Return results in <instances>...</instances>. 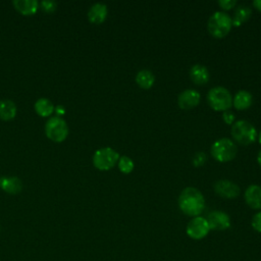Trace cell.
Wrapping results in <instances>:
<instances>
[{
	"instance_id": "cell-1",
	"label": "cell",
	"mask_w": 261,
	"mask_h": 261,
	"mask_svg": "<svg viewBox=\"0 0 261 261\" xmlns=\"http://www.w3.org/2000/svg\"><path fill=\"white\" fill-rule=\"evenodd\" d=\"M178 207L188 216H199L205 208L204 196L198 189L187 187L178 197Z\"/></svg>"
},
{
	"instance_id": "cell-2",
	"label": "cell",
	"mask_w": 261,
	"mask_h": 261,
	"mask_svg": "<svg viewBox=\"0 0 261 261\" xmlns=\"http://www.w3.org/2000/svg\"><path fill=\"white\" fill-rule=\"evenodd\" d=\"M232 27L231 17L224 11H215L208 19L207 28L209 33L215 38H223Z\"/></svg>"
},
{
	"instance_id": "cell-3",
	"label": "cell",
	"mask_w": 261,
	"mask_h": 261,
	"mask_svg": "<svg viewBox=\"0 0 261 261\" xmlns=\"http://www.w3.org/2000/svg\"><path fill=\"white\" fill-rule=\"evenodd\" d=\"M207 101L210 107L216 111L228 110L232 105V97L229 91L221 86L210 89L207 94Z\"/></svg>"
},
{
	"instance_id": "cell-4",
	"label": "cell",
	"mask_w": 261,
	"mask_h": 261,
	"mask_svg": "<svg viewBox=\"0 0 261 261\" xmlns=\"http://www.w3.org/2000/svg\"><path fill=\"white\" fill-rule=\"evenodd\" d=\"M231 136L239 144L247 146L255 142L257 139V130L251 122L241 119L232 123Z\"/></svg>"
},
{
	"instance_id": "cell-5",
	"label": "cell",
	"mask_w": 261,
	"mask_h": 261,
	"mask_svg": "<svg viewBox=\"0 0 261 261\" xmlns=\"http://www.w3.org/2000/svg\"><path fill=\"white\" fill-rule=\"evenodd\" d=\"M238 152L237 145L228 138H221L215 141L211 146V155L219 162L232 160Z\"/></svg>"
},
{
	"instance_id": "cell-6",
	"label": "cell",
	"mask_w": 261,
	"mask_h": 261,
	"mask_svg": "<svg viewBox=\"0 0 261 261\" xmlns=\"http://www.w3.org/2000/svg\"><path fill=\"white\" fill-rule=\"evenodd\" d=\"M45 134L53 142H63L68 136V126L66 121L60 116L50 117L45 124Z\"/></svg>"
},
{
	"instance_id": "cell-7",
	"label": "cell",
	"mask_w": 261,
	"mask_h": 261,
	"mask_svg": "<svg viewBox=\"0 0 261 261\" xmlns=\"http://www.w3.org/2000/svg\"><path fill=\"white\" fill-rule=\"evenodd\" d=\"M119 159V154L110 147L98 149L93 155V164L99 170L111 169Z\"/></svg>"
},
{
	"instance_id": "cell-8",
	"label": "cell",
	"mask_w": 261,
	"mask_h": 261,
	"mask_svg": "<svg viewBox=\"0 0 261 261\" xmlns=\"http://www.w3.org/2000/svg\"><path fill=\"white\" fill-rule=\"evenodd\" d=\"M210 228L208 225V222L206 220V218L202 217V216H196L193 217L186 228L187 234L193 239V240H201L203 238H205L208 232H209Z\"/></svg>"
},
{
	"instance_id": "cell-9",
	"label": "cell",
	"mask_w": 261,
	"mask_h": 261,
	"mask_svg": "<svg viewBox=\"0 0 261 261\" xmlns=\"http://www.w3.org/2000/svg\"><path fill=\"white\" fill-rule=\"evenodd\" d=\"M206 220L209 228L213 230H225L230 226V218L228 214L220 210L210 212Z\"/></svg>"
},
{
	"instance_id": "cell-10",
	"label": "cell",
	"mask_w": 261,
	"mask_h": 261,
	"mask_svg": "<svg viewBox=\"0 0 261 261\" xmlns=\"http://www.w3.org/2000/svg\"><path fill=\"white\" fill-rule=\"evenodd\" d=\"M214 191L217 195L226 199H234L240 195V187L227 179H219L214 184Z\"/></svg>"
},
{
	"instance_id": "cell-11",
	"label": "cell",
	"mask_w": 261,
	"mask_h": 261,
	"mask_svg": "<svg viewBox=\"0 0 261 261\" xmlns=\"http://www.w3.org/2000/svg\"><path fill=\"white\" fill-rule=\"evenodd\" d=\"M200 99L201 95L198 91L193 89H187L178 95L177 103L181 109H191L196 107L200 103Z\"/></svg>"
},
{
	"instance_id": "cell-12",
	"label": "cell",
	"mask_w": 261,
	"mask_h": 261,
	"mask_svg": "<svg viewBox=\"0 0 261 261\" xmlns=\"http://www.w3.org/2000/svg\"><path fill=\"white\" fill-rule=\"evenodd\" d=\"M107 13H108V9L106 4L102 2H97L90 7L88 11V19L92 23L99 24L106 19Z\"/></svg>"
},
{
	"instance_id": "cell-13",
	"label": "cell",
	"mask_w": 261,
	"mask_h": 261,
	"mask_svg": "<svg viewBox=\"0 0 261 261\" xmlns=\"http://www.w3.org/2000/svg\"><path fill=\"white\" fill-rule=\"evenodd\" d=\"M245 201L252 209H261V187L249 186L245 191Z\"/></svg>"
},
{
	"instance_id": "cell-14",
	"label": "cell",
	"mask_w": 261,
	"mask_h": 261,
	"mask_svg": "<svg viewBox=\"0 0 261 261\" xmlns=\"http://www.w3.org/2000/svg\"><path fill=\"white\" fill-rule=\"evenodd\" d=\"M190 77L196 85H204L209 80V71L202 64H194L190 69Z\"/></svg>"
},
{
	"instance_id": "cell-15",
	"label": "cell",
	"mask_w": 261,
	"mask_h": 261,
	"mask_svg": "<svg viewBox=\"0 0 261 261\" xmlns=\"http://www.w3.org/2000/svg\"><path fill=\"white\" fill-rule=\"evenodd\" d=\"M0 187L8 194H18L22 189L21 180L16 176H4L0 179Z\"/></svg>"
},
{
	"instance_id": "cell-16",
	"label": "cell",
	"mask_w": 261,
	"mask_h": 261,
	"mask_svg": "<svg viewBox=\"0 0 261 261\" xmlns=\"http://www.w3.org/2000/svg\"><path fill=\"white\" fill-rule=\"evenodd\" d=\"M12 4L14 8L23 15H33L40 5L37 0H13Z\"/></svg>"
},
{
	"instance_id": "cell-17",
	"label": "cell",
	"mask_w": 261,
	"mask_h": 261,
	"mask_svg": "<svg viewBox=\"0 0 261 261\" xmlns=\"http://www.w3.org/2000/svg\"><path fill=\"white\" fill-rule=\"evenodd\" d=\"M252 102H253L252 94L245 90H240L239 92H237V94L232 98V104L234 108L239 110H244L249 108L252 105Z\"/></svg>"
},
{
	"instance_id": "cell-18",
	"label": "cell",
	"mask_w": 261,
	"mask_h": 261,
	"mask_svg": "<svg viewBox=\"0 0 261 261\" xmlns=\"http://www.w3.org/2000/svg\"><path fill=\"white\" fill-rule=\"evenodd\" d=\"M16 105L13 101L9 99H4L0 101V119L4 121L11 120L16 115Z\"/></svg>"
},
{
	"instance_id": "cell-19",
	"label": "cell",
	"mask_w": 261,
	"mask_h": 261,
	"mask_svg": "<svg viewBox=\"0 0 261 261\" xmlns=\"http://www.w3.org/2000/svg\"><path fill=\"white\" fill-rule=\"evenodd\" d=\"M252 14V9L250 8V6L245 5V4H241L238 6V8L234 10L231 21H232V25L234 27H239L242 23H244L245 21H247L250 16Z\"/></svg>"
},
{
	"instance_id": "cell-20",
	"label": "cell",
	"mask_w": 261,
	"mask_h": 261,
	"mask_svg": "<svg viewBox=\"0 0 261 261\" xmlns=\"http://www.w3.org/2000/svg\"><path fill=\"white\" fill-rule=\"evenodd\" d=\"M35 110L38 115L42 117H48L54 112L55 107L50 100L46 98H40L35 103Z\"/></svg>"
},
{
	"instance_id": "cell-21",
	"label": "cell",
	"mask_w": 261,
	"mask_h": 261,
	"mask_svg": "<svg viewBox=\"0 0 261 261\" xmlns=\"http://www.w3.org/2000/svg\"><path fill=\"white\" fill-rule=\"evenodd\" d=\"M136 82L142 89H150L155 82L154 74L149 69H141L136 75Z\"/></svg>"
},
{
	"instance_id": "cell-22",
	"label": "cell",
	"mask_w": 261,
	"mask_h": 261,
	"mask_svg": "<svg viewBox=\"0 0 261 261\" xmlns=\"http://www.w3.org/2000/svg\"><path fill=\"white\" fill-rule=\"evenodd\" d=\"M135 167L134 161L127 156H121L118 159V168L122 173H130Z\"/></svg>"
},
{
	"instance_id": "cell-23",
	"label": "cell",
	"mask_w": 261,
	"mask_h": 261,
	"mask_svg": "<svg viewBox=\"0 0 261 261\" xmlns=\"http://www.w3.org/2000/svg\"><path fill=\"white\" fill-rule=\"evenodd\" d=\"M206 160H207L206 153L200 151V152H197V153L194 155V157H193V159H192V163H193L194 166H197V167H198V166L204 165V163L206 162Z\"/></svg>"
},
{
	"instance_id": "cell-24",
	"label": "cell",
	"mask_w": 261,
	"mask_h": 261,
	"mask_svg": "<svg viewBox=\"0 0 261 261\" xmlns=\"http://www.w3.org/2000/svg\"><path fill=\"white\" fill-rule=\"evenodd\" d=\"M251 224L254 230H256L257 232H261V211L254 214Z\"/></svg>"
},
{
	"instance_id": "cell-25",
	"label": "cell",
	"mask_w": 261,
	"mask_h": 261,
	"mask_svg": "<svg viewBox=\"0 0 261 261\" xmlns=\"http://www.w3.org/2000/svg\"><path fill=\"white\" fill-rule=\"evenodd\" d=\"M56 6H57V3L55 1L45 0L41 2V7L46 12H53L56 9Z\"/></svg>"
},
{
	"instance_id": "cell-26",
	"label": "cell",
	"mask_w": 261,
	"mask_h": 261,
	"mask_svg": "<svg viewBox=\"0 0 261 261\" xmlns=\"http://www.w3.org/2000/svg\"><path fill=\"white\" fill-rule=\"evenodd\" d=\"M236 4H237L236 0H219L218 1V5L224 10L233 8L236 6Z\"/></svg>"
},
{
	"instance_id": "cell-27",
	"label": "cell",
	"mask_w": 261,
	"mask_h": 261,
	"mask_svg": "<svg viewBox=\"0 0 261 261\" xmlns=\"http://www.w3.org/2000/svg\"><path fill=\"white\" fill-rule=\"evenodd\" d=\"M222 119L224 120V122H226L227 124H231L234 121V115L231 111L229 110H225L222 113Z\"/></svg>"
},
{
	"instance_id": "cell-28",
	"label": "cell",
	"mask_w": 261,
	"mask_h": 261,
	"mask_svg": "<svg viewBox=\"0 0 261 261\" xmlns=\"http://www.w3.org/2000/svg\"><path fill=\"white\" fill-rule=\"evenodd\" d=\"M55 112H56L58 115H62V114L65 112V109H64L61 105H59V106H57V107L55 108Z\"/></svg>"
},
{
	"instance_id": "cell-29",
	"label": "cell",
	"mask_w": 261,
	"mask_h": 261,
	"mask_svg": "<svg viewBox=\"0 0 261 261\" xmlns=\"http://www.w3.org/2000/svg\"><path fill=\"white\" fill-rule=\"evenodd\" d=\"M253 5H254L255 8H257L258 10L261 11V0H254Z\"/></svg>"
},
{
	"instance_id": "cell-30",
	"label": "cell",
	"mask_w": 261,
	"mask_h": 261,
	"mask_svg": "<svg viewBox=\"0 0 261 261\" xmlns=\"http://www.w3.org/2000/svg\"><path fill=\"white\" fill-rule=\"evenodd\" d=\"M257 161H258L259 165L261 166V150H260V151H259V153H258V156H257Z\"/></svg>"
},
{
	"instance_id": "cell-31",
	"label": "cell",
	"mask_w": 261,
	"mask_h": 261,
	"mask_svg": "<svg viewBox=\"0 0 261 261\" xmlns=\"http://www.w3.org/2000/svg\"><path fill=\"white\" fill-rule=\"evenodd\" d=\"M258 141H259V143L261 144V130H260V133H259V136H258Z\"/></svg>"
}]
</instances>
